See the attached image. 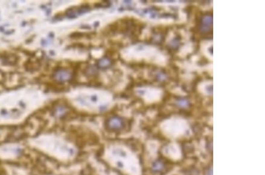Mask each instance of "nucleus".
Segmentation results:
<instances>
[{"label":"nucleus","mask_w":265,"mask_h":175,"mask_svg":"<svg viewBox=\"0 0 265 175\" xmlns=\"http://www.w3.org/2000/svg\"><path fill=\"white\" fill-rule=\"evenodd\" d=\"M165 169V162L161 159H158L155 161L152 166V170L155 173H163L164 172Z\"/></svg>","instance_id":"nucleus-3"},{"label":"nucleus","mask_w":265,"mask_h":175,"mask_svg":"<svg viewBox=\"0 0 265 175\" xmlns=\"http://www.w3.org/2000/svg\"><path fill=\"white\" fill-rule=\"evenodd\" d=\"M53 78L57 82H65L69 80L72 77V73L67 68L60 67L57 68L53 73Z\"/></svg>","instance_id":"nucleus-2"},{"label":"nucleus","mask_w":265,"mask_h":175,"mask_svg":"<svg viewBox=\"0 0 265 175\" xmlns=\"http://www.w3.org/2000/svg\"><path fill=\"white\" fill-rule=\"evenodd\" d=\"M67 113V109L62 105H58L54 110V114L56 117H62Z\"/></svg>","instance_id":"nucleus-4"},{"label":"nucleus","mask_w":265,"mask_h":175,"mask_svg":"<svg viewBox=\"0 0 265 175\" xmlns=\"http://www.w3.org/2000/svg\"><path fill=\"white\" fill-rule=\"evenodd\" d=\"M105 125L110 132L119 133L125 128L126 122L120 116H113L107 120Z\"/></svg>","instance_id":"nucleus-1"}]
</instances>
